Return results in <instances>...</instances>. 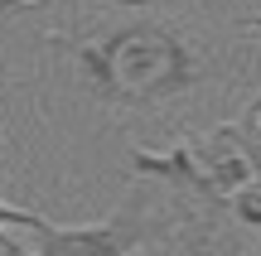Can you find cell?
Instances as JSON below:
<instances>
[{
    "instance_id": "8",
    "label": "cell",
    "mask_w": 261,
    "mask_h": 256,
    "mask_svg": "<svg viewBox=\"0 0 261 256\" xmlns=\"http://www.w3.org/2000/svg\"><path fill=\"white\" fill-rule=\"evenodd\" d=\"M0 5H15V10H29V5H48V0H0Z\"/></svg>"
},
{
    "instance_id": "1",
    "label": "cell",
    "mask_w": 261,
    "mask_h": 256,
    "mask_svg": "<svg viewBox=\"0 0 261 256\" xmlns=\"http://www.w3.org/2000/svg\"><path fill=\"white\" fill-rule=\"evenodd\" d=\"M48 48L73 58L77 82L116 111H160L208 77V53L189 24L150 0H126V15L102 19L87 34H48Z\"/></svg>"
},
{
    "instance_id": "3",
    "label": "cell",
    "mask_w": 261,
    "mask_h": 256,
    "mask_svg": "<svg viewBox=\"0 0 261 256\" xmlns=\"http://www.w3.org/2000/svg\"><path fill=\"white\" fill-rule=\"evenodd\" d=\"M155 203H150V189L136 184V189L121 198V208L107 213L102 222H77V227H58L48 218H34L29 232H34V256H126L140 247H160L169 242L160 232Z\"/></svg>"
},
{
    "instance_id": "5",
    "label": "cell",
    "mask_w": 261,
    "mask_h": 256,
    "mask_svg": "<svg viewBox=\"0 0 261 256\" xmlns=\"http://www.w3.org/2000/svg\"><path fill=\"white\" fill-rule=\"evenodd\" d=\"M34 218H39V213L15 208V203H5V198H0V251H5V256H24V247L10 237V227H29Z\"/></svg>"
},
{
    "instance_id": "7",
    "label": "cell",
    "mask_w": 261,
    "mask_h": 256,
    "mask_svg": "<svg viewBox=\"0 0 261 256\" xmlns=\"http://www.w3.org/2000/svg\"><path fill=\"white\" fill-rule=\"evenodd\" d=\"M242 39L261 44V15H247V19H242Z\"/></svg>"
},
{
    "instance_id": "6",
    "label": "cell",
    "mask_w": 261,
    "mask_h": 256,
    "mask_svg": "<svg viewBox=\"0 0 261 256\" xmlns=\"http://www.w3.org/2000/svg\"><path fill=\"white\" fill-rule=\"evenodd\" d=\"M247 135H252V140H256V150H261V97H256V102H252V111H247Z\"/></svg>"
},
{
    "instance_id": "4",
    "label": "cell",
    "mask_w": 261,
    "mask_h": 256,
    "mask_svg": "<svg viewBox=\"0 0 261 256\" xmlns=\"http://www.w3.org/2000/svg\"><path fill=\"white\" fill-rule=\"evenodd\" d=\"M227 218L242 222V227H252V232H261V174L227 198Z\"/></svg>"
},
{
    "instance_id": "2",
    "label": "cell",
    "mask_w": 261,
    "mask_h": 256,
    "mask_svg": "<svg viewBox=\"0 0 261 256\" xmlns=\"http://www.w3.org/2000/svg\"><path fill=\"white\" fill-rule=\"evenodd\" d=\"M130 169L174 189V203L189 218H218L227 213V198L261 174V150L247 126H213L174 150H130Z\"/></svg>"
},
{
    "instance_id": "9",
    "label": "cell",
    "mask_w": 261,
    "mask_h": 256,
    "mask_svg": "<svg viewBox=\"0 0 261 256\" xmlns=\"http://www.w3.org/2000/svg\"><path fill=\"white\" fill-rule=\"evenodd\" d=\"M5 87H10V68L0 63V92H5Z\"/></svg>"
}]
</instances>
